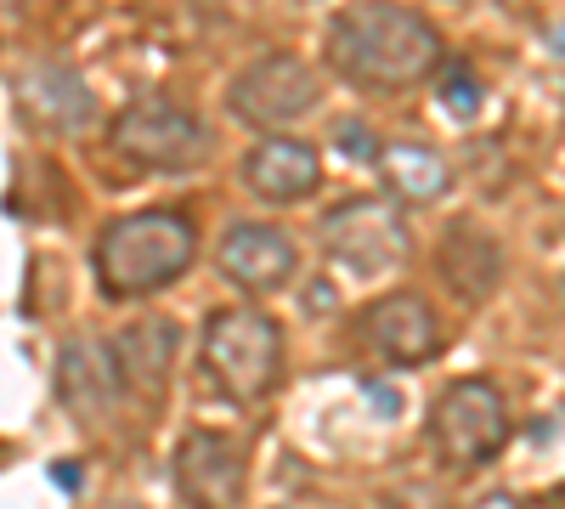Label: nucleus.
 <instances>
[{
  "label": "nucleus",
  "mask_w": 565,
  "mask_h": 509,
  "mask_svg": "<svg viewBox=\"0 0 565 509\" xmlns=\"http://www.w3.org/2000/svg\"><path fill=\"white\" fill-rule=\"evenodd\" d=\"M322 57L345 85L373 91V97H402V91H418L441 74L447 40L430 18L402 0H351L328 23Z\"/></svg>",
  "instance_id": "nucleus-1"
},
{
  "label": "nucleus",
  "mask_w": 565,
  "mask_h": 509,
  "mask_svg": "<svg viewBox=\"0 0 565 509\" xmlns=\"http://www.w3.org/2000/svg\"><path fill=\"white\" fill-rule=\"evenodd\" d=\"M199 261V226L181 210H130L103 226L90 266H97V289L108 300H141L181 284L186 266Z\"/></svg>",
  "instance_id": "nucleus-2"
},
{
  "label": "nucleus",
  "mask_w": 565,
  "mask_h": 509,
  "mask_svg": "<svg viewBox=\"0 0 565 509\" xmlns=\"http://www.w3.org/2000/svg\"><path fill=\"white\" fill-rule=\"evenodd\" d=\"M199 368L232 407H260L282 380V329L260 306H215L199 335Z\"/></svg>",
  "instance_id": "nucleus-3"
},
{
  "label": "nucleus",
  "mask_w": 565,
  "mask_h": 509,
  "mask_svg": "<svg viewBox=\"0 0 565 509\" xmlns=\"http://www.w3.org/2000/svg\"><path fill=\"white\" fill-rule=\"evenodd\" d=\"M108 148L130 165V170H148V176H186L210 159V130L204 119L164 97V91H148V97H130L114 125H108Z\"/></svg>",
  "instance_id": "nucleus-4"
},
{
  "label": "nucleus",
  "mask_w": 565,
  "mask_h": 509,
  "mask_svg": "<svg viewBox=\"0 0 565 509\" xmlns=\"http://www.w3.org/2000/svg\"><path fill=\"white\" fill-rule=\"evenodd\" d=\"M317 108H322V79L295 52H266L226 79V114L260 136L295 130Z\"/></svg>",
  "instance_id": "nucleus-5"
},
{
  "label": "nucleus",
  "mask_w": 565,
  "mask_h": 509,
  "mask_svg": "<svg viewBox=\"0 0 565 509\" xmlns=\"http://www.w3.org/2000/svg\"><path fill=\"white\" fill-rule=\"evenodd\" d=\"M509 402L492 380H452L430 402V447L447 470H481L509 442Z\"/></svg>",
  "instance_id": "nucleus-6"
},
{
  "label": "nucleus",
  "mask_w": 565,
  "mask_h": 509,
  "mask_svg": "<svg viewBox=\"0 0 565 509\" xmlns=\"http://www.w3.org/2000/svg\"><path fill=\"white\" fill-rule=\"evenodd\" d=\"M317 244L322 255L345 266L351 277H380L391 266L407 261V215L396 199H380V193H356V199H340L334 210H322L317 221Z\"/></svg>",
  "instance_id": "nucleus-7"
},
{
  "label": "nucleus",
  "mask_w": 565,
  "mask_h": 509,
  "mask_svg": "<svg viewBox=\"0 0 565 509\" xmlns=\"http://www.w3.org/2000/svg\"><path fill=\"white\" fill-rule=\"evenodd\" d=\"M356 346L391 368H424L447 351V322L424 295L391 289L356 311Z\"/></svg>",
  "instance_id": "nucleus-8"
},
{
  "label": "nucleus",
  "mask_w": 565,
  "mask_h": 509,
  "mask_svg": "<svg viewBox=\"0 0 565 509\" xmlns=\"http://www.w3.org/2000/svg\"><path fill=\"white\" fill-rule=\"evenodd\" d=\"M170 476L181 509H238L249 492V453L226 431H186L170 453Z\"/></svg>",
  "instance_id": "nucleus-9"
},
{
  "label": "nucleus",
  "mask_w": 565,
  "mask_h": 509,
  "mask_svg": "<svg viewBox=\"0 0 565 509\" xmlns=\"http://www.w3.org/2000/svg\"><path fill=\"white\" fill-rule=\"evenodd\" d=\"M12 103L18 114L45 130V136H79L90 119H97V97H90V79L74 68V63H57V57H40V63H23L12 74Z\"/></svg>",
  "instance_id": "nucleus-10"
},
{
  "label": "nucleus",
  "mask_w": 565,
  "mask_h": 509,
  "mask_svg": "<svg viewBox=\"0 0 565 509\" xmlns=\"http://www.w3.org/2000/svg\"><path fill=\"white\" fill-rule=\"evenodd\" d=\"M215 266H221V277L232 289L271 295V289H282L300 272V250L271 221H232L221 233V244H215Z\"/></svg>",
  "instance_id": "nucleus-11"
},
{
  "label": "nucleus",
  "mask_w": 565,
  "mask_h": 509,
  "mask_svg": "<svg viewBox=\"0 0 565 509\" xmlns=\"http://www.w3.org/2000/svg\"><path fill=\"white\" fill-rule=\"evenodd\" d=\"M57 402L79 431H103L114 425L119 413V374H114V357L108 340L97 335H68L57 351Z\"/></svg>",
  "instance_id": "nucleus-12"
},
{
  "label": "nucleus",
  "mask_w": 565,
  "mask_h": 509,
  "mask_svg": "<svg viewBox=\"0 0 565 509\" xmlns=\"http://www.w3.org/2000/svg\"><path fill=\"white\" fill-rule=\"evenodd\" d=\"M114 374H119V396H136L148 413L164 407L170 396V374H175V322L170 317H136L108 340Z\"/></svg>",
  "instance_id": "nucleus-13"
},
{
  "label": "nucleus",
  "mask_w": 565,
  "mask_h": 509,
  "mask_svg": "<svg viewBox=\"0 0 565 509\" xmlns=\"http://www.w3.org/2000/svg\"><path fill=\"white\" fill-rule=\"evenodd\" d=\"M244 188L266 204H306L322 188V159L300 136H260L244 153Z\"/></svg>",
  "instance_id": "nucleus-14"
},
{
  "label": "nucleus",
  "mask_w": 565,
  "mask_h": 509,
  "mask_svg": "<svg viewBox=\"0 0 565 509\" xmlns=\"http://www.w3.org/2000/svg\"><path fill=\"white\" fill-rule=\"evenodd\" d=\"M436 272L452 284V295L463 306H481L503 277V250H498L492 233H481L476 221H452L441 250H436Z\"/></svg>",
  "instance_id": "nucleus-15"
},
{
  "label": "nucleus",
  "mask_w": 565,
  "mask_h": 509,
  "mask_svg": "<svg viewBox=\"0 0 565 509\" xmlns=\"http://www.w3.org/2000/svg\"><path fill=\"white\" fill-rule=\"evenodd\" d=\"M373 165H380L396 204H436L452 193V165L430 142H391L373 153Z\"/></svg>",
  "instance_id": "nucleus-16"
},
{
  "label": "nucleus",
  "mask_w": 565,
  "mask_h": 509,
  "mask_svg": "<svg viewBox=\"0 0 565 509\" xmlns=\"http://www.w3.org/2000/svg\"><path fill=\"white\" fill-rule=\"evenodd\" d=\"M481 103H487L481 79L469 74L463 63H441V108H447L452 119H476V114H481Z\"/></svg>",
  "instance_id": "nucleus-17"
},
{
  "label": "nucleus",
  "mask_w": 565,
  "mask_h": 509,
  "mask_svg": "<svg viewBox=\"0 0 565 509\" xmlns=\"http://www.w3.org/2000/svg\"><path fill=\"white\" fill-rule=\"evenodd\" d=\"M334 142H340L345 159H356V165H362V159L373 165V153H380V142H373V130H367L362 119H340V125H334Z\"/></svg>",
  "instance_id": "nucleus-18"
},
{
  "label": "nucleus",
  "mask_w": 565,
  "mask_h": 509,
  "mask_svg": "<svg viewBox=\"0 0 565 509\" xmlns=\"http://www.w3.org/2000/svg\"><path fill=\"white\" fill-rule=\"evenodd\" d=\"M52 481H57L63 492H79V465H74V458H57V465H52Z\"/></svg>",
  "instance_id": "nucleus-19"
},
{
  "label": "nucleus",
  "mask_w": 565,
  "mask_h": 509,
  "mask_svg": "<svg viewBox=\"0 0 565 509\" xmlns=\"http://www.w3.org/2000/svg\"><path fill=\"white\" fill-rule=\"evenodd\" d=\"M373 402H380V413H396V391H385V385H373Z\"/></svg>",
  "instance_id": "nucleus-20"
},
{
  "label": "nucleus",
  "mask_w": 565,
  "mask_h": 509,
  "mask_svg": "<svg viewBox=\"0 0 565 509\" xmlns=\"http://www.w3.org/2000/svg\"><path fill=\"white\" fill-rule=\"evenodd\" d=\"M532 442H537V447L554 442V420H537V425H532Z\"/></svg>",
  "instance_id": "nucleus-21"
}]
</instances>
